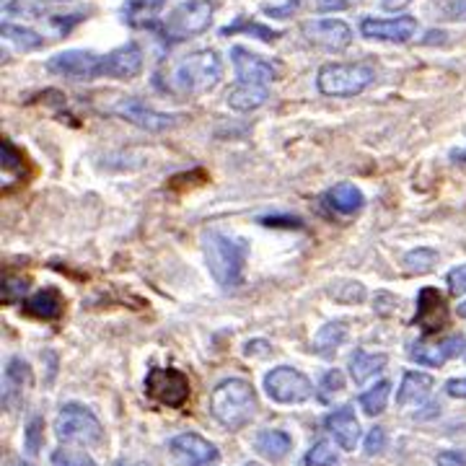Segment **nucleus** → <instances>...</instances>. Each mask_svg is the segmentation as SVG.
<instances>
[{"label":"nucleus","mask_w":466,"mask_h":466,"mask_svg":"<svg viewBox=\"0 0 466 466\" xmlns=\"http://www.w3.org/2000/svg\"><path fill=\"white\" fill-rule=\"evenodd\" d=\"M202 252H205L208 270L220 288L231 291L236 285H241L247 254H249L247 241L231 238L220 231H205L202 233Z\"/></svg>","instance_id":"1"},{"label":"nucleus","mask_w":466,"mask_h":466,"mask_svg":"<svg viewBox=\"0 0 466 466\" xmlns=\"http://www.w3.org/2000/svg\"><path fill=\"white\" fill-rule=\"evenodd\" d=\"M256 394L254 387L244 378H226L213 388L210 396V412L226 430H241L256 417Z\"/></svg>","instance_id":"2"},{"label":"nucleus","mask_w":466,"mask_h":466,"mask_svg":"<svg viewBox=\"0 0 466 466\" xmlns=\"http://www.w3.org/2000/svg\"><path fill=\"white\" fill-rule=\"evenodd\" d=\"M223 76V62L215 50H197L179 60L172 73V91L176 94H205L218 86Z\"/></svg>","instance_id":"3"},{"label":"nucleus","mask_w":466,"mask_h":466,"mask_svg":"<svg viewBox=\"0 0 466 466\" xmlns=\"http://www.w3.org/2000/svg\"><path fill=\"white\" fill-rule=\"evenodd\" d=\"M373 68L366 62H327L319 78H316V86L324 97H358L368 89L373 83Z\"/></svg>","instance_id":"4"},{"label":"nucleus","mask_w":466,"mask_h":466,"mask_svg":"<svg viewBox=\"0 0 466 466\" xmlns=\"http://www.w3.org/2000/svg\"><path fill=\"white\" fill-rule=\"evenodd\" d=\"M55 435L60 443H78V446H101L104 443V427L98 423V417L78 402L62 405L58 420H55Z\"/></svg>","instance_id":"5"},{"label":"nucleus","mask_w":466,"mask_h":466,"mask_svg":"<svg viewBox=\"0 0 466 466\" xmlns=\"http://www.w3.org/2000/svg\"><path fill=\"white\" fill-rule=\"evenodd\" d=\"M210 23H213V3L210 0H184L166 19L163 37L169 42H182V39L202 34Z\"/></svg>","instance_id":"6"},{"label":"nucleus","mask_w":466,"mask_h":466,"mask_svg":"<svg viewBox=\"0 0 466 466\" xmlns=\"http://www.w3.org/2000/svg\"><path fill=\"white\" fill-rule=\"evenodd\" d=\"M145 394L169 409H182L190 402L192 384L179 368H151L145 376Z\"/></svg>","instance_id":"7"},{"label":"nucleus","mask_w":466,"mask_h":466,"mask_svg":"<svg viewBox=\"0 0 466 466\" xmlns=\"http://www.w3.org/2000/svg\"><path fill=\"white\" fill-rule=\"evenodd\" d=\"M265 391L277 405H303L313 396V384L306 373L291 366H280L265 376Z\"/></svg>","instance_id":"8"},{"label":"nucleus","mask_w":466,"mask_h":466,"mask_svg":"<svg viewBox=\"0 0 466 466\" xmlns=\"http://www.w3.org/2000/svg\"><path fill=\"white\" fill-rule=\"evenodd\" d=\"M47 70L58 76L76 78V80H94V78H104V55L89 52V50H68L50 60Z\"/></svg>","instance_id":"9"},{"label":"nucleus","mask_w":466,"mask_h":466,"mask_svg":"<svg viewBox=\"0 0 466 466\" xmlns=\"http://www.w3.org/2000/svg\"><path fill=\"white\" fill-rule=\"evenodd\" d=\"M109 112L116 116H122L125 122L135 125L140 130H148V133H161V130H169L176 125L174 115H166V112H158L151 109L145 101L140 98H119L116 104L109 107Z\"/></svg>","instance_id":"10"},{"label":"nucleus","mask_w":466,"mask_h":466,"mask_svg":"<svg viewBox=\"0 0 466 466\" xmlns=\"http://www.w3.org/2000/svg\"><path fill=\"white\" fill-rule=\"evenodd\" d=\"M303 37L330 52H342L352 44V29L340 19H316L303 23Z\"/></svg>","instance_id":"11"},{"label":"nucleus","mask_w":466,"mask_h":466,"mask_svg":"<svg viewBox=\"0 0 466 466\" xmlns=\"http://www.w3.org/2000/svg\"><path fill=\"white\" fill-rule=\"evenodd\" d=\"M169 448H172L174 459L182 466H213L220 459V451L197 433L176 435Z\"/></svg>","instance_id":"12"},{"label":"nucleus","mask_w":466,"mask_h":466,"mask_svg":"<svg viewBox=\"0 0 466 466\" xmlns=\"http://www.w3.org/2000/svg\"><path fill=\"white\" fill-rule=\"evenodd\" d=\"M417 19L415 16H399V19H373L366 16L360 21V32L366 39H378V42H409L417 34Z\"/></svg>","instance_id":"13"},{"label":"nucleus","mask_w":466,"mask_h":466,"mask_svg":"<svg viewBox=\"0 0 466 466\" xmlns=\"http://www.w3.org/2000/svg\"><path fill=\"white\" fill-rule=\"evenodd\" d=\"M464 350H466L464 334H453V337L441 340V342H433V345H427V342H415V345L409 348V358H412L415 363H420V366L438 368V366L448 363L451 358H459Z\"/></svg>","instance_id":"14"},{"label":"nucleus","mask_w":466,"mask_h":466,"mask_svg":"<svg viewBox=\"0 0 466 466\" xmlns=\"http://www.w3.org/2000/svg\"><path fill=\"white\" fill-rule=\"evenodd\" d=\"M32 388V368L26 360L11 358L3 370V409H19Z\"/></svg>","instance_id":"15"},{"label":"nucleus","mask_w":466,"mask_h":466,"mask_svg":"<svg viewBox=\"0 0 466 466\" xmlns=\"http://www.w3.org/2000/svg\"><path fill=\"white\" fill-rule=\"evenodd\" d=\"M143 70V50L137 42H127L122 47L104 55V78H116V80H130L140 76Z\"/></svg>","instance_id":"16"},{"label":"nucleus","mask_w":466,"mask_h":466,"mask_svg":"<svg viewBox=\"0 0 466 466\" xmlns=\"http://www.w3.org/2000/svg\"><path fill=\"white\" fill-rule=\"evenodd\" d=\"M415 324H420L425 334H435L448 324L446 298L435 288H423L417 295V316Z\"/></svg>","instance_id":"17"},{"label":"nucleus","mask_w":466,"mask_h":466,"mask_svg":"<svg viewBox=\"0 0 466 466\" xmlns=\"http://www.w3.org/2000/svg\"><path fill=\"white\" fill-rule=\"evenodd\" d=\"M324 427L337 438V443L342 451H355L358 441H360V423L355 417V409L345 405V407L334 409L331 415L324 417Z\"/></svg>","instance_id":"18"},{"label":"nucleus","mask_w":466,"mask_h":466,"mask_svg":"<svg viewBox=\"0 0 466 466\" xmlns=\"http://www.w3.org/2000/svg\"><path fill=\"white\" fill-rule=\"evenodd\" d=\"M231 60L236 65V76L241 78L244 83H262L267 86L275 80V68L265 58L252 55L247 47H233Z\"/></svg>","instance_id":"19"},{"label":"nucleus","mask_w":466,"mask_h":466,"mask_svg":"<svg viewBox=\"0 0 466 466\" xmlns=\"http://www.w3.org/2000/svg\"><path fill=\"white\" fill-rule=\"evenodd\" d=\"M254 448L262 459H267L272 464H280L293 451V438L285 430H262L254 438Z\"/></svg>","instance_id":"20"},{"label":"nucleus","mask_w":466,"mask_h":466,"mask_svg":"<svg viewBox=\"0 0 466 466\" xmlns=\"http://www.w3.org/2000/svg\"><path fill=\"white\" fill-rule=\"evenodd\" d=\"M23 311L34 319H42V322H55L65 311V301L55 288H44V291L34 293L32 298H26Z\"/></svg>","instance_id":"21"},{"label":"nucleus","mask_w":466,"mask_h":466,"mask_svg":"<svg viewBox=\"0 0 466 466\" xmlns=\"http://www.w3.org/2000/svg\"><path fill=\"white\" fill-rule=\"evenodd\" d=\"M388 358L384 352H366V350H355L352 355H350L348 360V368H350V376H352V381L358 384V387H363L368 378L373 376H378L381 370L387 368Z\"/></svg>","instance_id":"22"},{"label":"nucleus","mask_w":466,"mask_h":466,"mask_svg":"<svg viewBox=\"0 0 466 466\" xmlns=\"http://www.w3.org/2000/svg\"><path fill=\"white\" fill-rule=\"evenodd\" d=\"M267 98H270V91H267V86H262V83H238V86H233L231 91H228V107L236 109V112H252V109H259V107H265L267 104Z\"/></svg>","instance_id":"23"},{"label":"nucleus","mask_w":466,"mask_h":466,"mask_svg":"<svg viewBox=\"0 0 466 466\" xmlns=\"http://www.w3.org/2000/svg\"><path fill=\"white\" fill-rule=\"evenodd\" d=\"M433 388V376L430 373H420V370H407L402 378V387L396 394V405L399 407H409V405H420Z\"/></svg>","instance_id":"24"},{"label":"nucleus","mask_w":466,"mask_h":466,"mask_svg":"<svg viewBox=\"0 0 466 466\" xmlns=\"http://www.w3.org/2000/svg\"><path fill=\"white\" fill-rule=\"evenodd\" d=\"M324 202L330 205L334 213L352 215V213H358V210L363 208V192H360V190H358L355 184H350V182H342V184L331 187L330 192L324 194Z\"/></svg>","instance_id":"25"},{"label":"nucleus","mask_w":466,"mask_h":466,"mask_svg":"<svg viewBox=\"0 0 466 466\" xmlns=\"http://www.w3.org/2000/svg\"><path fill=\"white\" fill-rule=\"evenodd\" d=\"M163 5H166V0H125L122 16H125V23L143 29V26L154 23V19L161 14Z\"/></svg>","instance_id":"26"},{"label":"nucleus","mask_w":466,"mask_h":466,"mask_svg":"<svg viewBox=\"0 0 466 466\" xmlns=\"http://www.w3.org/2000/svg\"><path fill=\"white\" fill-rule=\"evenodd\" d=\"M345 337H348V324L345 322H330V324H324L322 330L316 331L313 352L322 355V358H331L340 350V345L345 342Z\"/></svg>","instance_id":"27"},{"label":"nucleus","mask_w":466,"mask_h":466,"mask_svg":"<svg viewBox=\"0 0 466 466\" xmlns=\"http://www.w3.org/2000/svg\"><path fill=\"white\" fill-rule=\"evenodd\" d=\"M438 259H441V256H438L435 249H430V247H420V249H412V252L405 254L402 265H405V270L412 272V275H427V272L435 270Z\"/></svg>","instance_id":"28"},{"label":"nucleus","mask_w":466,"mask_h":466,"mask_svg":"<svg viewBox=\"0 0 466 466\" xmlns=\"http://www.w3.org/2000/svg\"><path fill=\"white\" fill-rule=\"evenodd\" d=\"M0 32H3V37L11 39L19 50H39V47L44 44V39L39 37L37 32L23 29V26H16V23H8V21H3Z\"/></svg>","instance_id":"29"},{"label":"nucleus","mask_w":466,"mask_h":466,"mask_svg":"<svg viewBox=\"0 0 466 466\" xmlns=\"http://www.w3.org/2000/svg\"><path fill=\"white\" fill-rule=\"evenodd\" d=\"M330 295L334 301H340V303L352 306V303H363L368 291H366V285L358 283V280H342V283H334V285H331Z\"/></svg>","instance_id":"30"},{"label":"nucleus","mask_w":466,"mask_h":466,"mask_svg":"<svg viewBox=\"0 0 466 466\" xmlns=\"http://www.w3.org/2000/svg\"><path fill=\"white\" fill-rule=\"evenodd\" d=\"M388 391H391V384H388V381H378L376 387L360 394V407L366 409V415L373 417V415H378V412L387 409Z\"/></svg>","instance_id":"31"},{"label":"nucleus","mask_w":466,"mask_h":466,"mask_svg":"<svg viewBox=\"0 0 466 466\" xmlns=\"http://www.w3.org/2000/svg\"><path fill=\"white\" fill-rule=\"evenodd\" d=\"M303 464L306 466H340V456H337V451L331 446L330 441H319V443H313L311 451L306 453V459H303Z\"/></svg>","instance_id":"32"},{"label":"nucleus","mask_w":466,"mask_h":466,"mask_svg":"<svg viewBox=\"0 0 466 466\" xmlns=\"http://www.w3.org/2000/svg\"><path fill=\"white\" fill-rule=\"evenodd\" d=\"M236 32H247V34H256V37L262 39V42H275V39L280 37L277 32H272L267 26H262V23H254L249 19H241L231 23V26H226V29H220V34L223 37H228V34H236Z\"/></svg>","instance_id":"33"},{"label":"nucleus","mask_w":466,"mask_h":466,"mask_svg":"<svg viewBox=\"0 0 466 466\" xmlns=\"http://www.w3.org/2000/svg\"><path fill=\"white\" fill-rule=\"evenodd\" d=\"M342 388H345V376H342L337 368H331L322 376V381H319V388H316V391H319V399H322L324 405H330L331 396H334V394H340Z\"/></svg>","instance_id":"34"},{"label":"nucleus","mask_w":466,"mask_h":466,"mask_svg":"<svg viewBox=\"0 0 466 466\" xmlns=\"http://www.w3.org/2000/svg\"><path fill=\"white\" fill-rule=\"evenodd\" d=\"M52 466H98L89 453L73 451V448H58L52 451Z\"/></svg>","instance_id":"35"},{"label":"nucleus","mask_w":466,"mask_h":466,"mask_svg":"<svg viewBox=\"0 0 466 466\" xmlns=\"http://www.w3.org/2000/svg\"><path fill=\"white\" fill-rule=\"evenodd\" d=\"M0 158H3V172L8 174H23V155L14 148L11 140H3L0 143Z\"/></svg>","instance_id":"36"},{"label":"nucleus","mask_w":466,"mask_h":466,"mask_svg":"<svg viewBox=\"0 0 466 466\" xmlns=\"http://www.w3.org/2000/svg\"><path fill=\"white\" fill-rule=\"evenodd\" d=\"M26 288H29V280L14 277V275H5V277H3V301H16L21 293H26Z\"/></svg>","instance_id":"37"},{"label":"nucleus","mask_w":466,"mask_h":466,"mask_svg":"<svg viewBox=\"0 0 466 466\" xmlns=\"http://www.w3.org/2000/svg\"><path fill=\"white\" fill-rule=\"evenodd\" d=\"M26 451L32 453V456H37L39 448H42V420L39 417H34L29 425H26Z\"/></svg>","instance_id":"38"},{"label":"nucleus","mask_w":466,"mask_h":466,"mask_svg":"<svg viewBox=\"0 0 466 466\" xmlns=\"http://www.w3.org/2000/svg\"><path fill=\"white\" fill-rule=\"evenodd\" d=\"M387 448V430L384 427H373L368 433V438H366V453L368 456H376V453H381Z\"/></svg>","instance_id":"39"},{"label":"nucleus","mask_w":466,"mask_h":466,"mask_svg":"<svg viewBox=\"0 0 466 466\" xmlns=\"http://www.w3.org/2000/svg\"><path fill=\"white\" fill-rule=\"evenodd\" d=\"M448 291L453 295H464L466 293V265H459L448 272Z\"/></svg>","instance_id":"40"},{"label":"nucleus","mask_w":466,"mask_h":466,"mask_svg":"<svg viewBox=\"0 0 466 466\" xmlns=\"http://www.w3.org/2000/svg\"><path fill=\"white\" fill-rule=\"evenodd\" d=\"M298 5H301V0H288L285 5H265V14H270L272 19H291L298 11Z\"/></svg>","instance_id":"41"},{"label":"nucleus","mask_w":466,"mask_h":466,"mask_svg":"<svg viewBox=\"0 0 466 466\" xmlns=\"http://www.w3.org/2000/svg\"><path fill=\"white\" fill-rule=\"evenodd\" d=\"M435 464L438 466H466V456L461 451H441L435 456Z\"/></svg>","instance_id":"42"},{"label":"nucleus","mask_w":466,"mask_h":466,"mask_svg":"<svg viewBox=\"0 0 466 466\" xmlns=\"http://www.w3.org/2000/svg\"><path fill=\"white\" fill-rule=\"evenodd\" d=\"M270 352V342H265V340H249L247 348H244V355H247V358H267Z\"/></svg>","instance_id":"43"},{"label":"nucleus","mask_w":466,"mask_h":466,"mask_svg":"<svg viewBox=\"0 0 466 466\" xmlns=\"http://www.w3.org/2000/svg\"><path fill=\"white\" fill-rule=\"evenodd\" d=\"M446 394L453 399H466V376L464 378H451L446 384Z\"/></svg>","instance_id":"44"},{"label":"nucleus","mask_w":466,"mask_h":466,"mask_svg":"<svg viewBox=\"0 0 466 466\" xmlns=\"http://www.w3.org/2000/svg\"><path fill=\"white\" fill-rule=\"evenodd\" d=\"M316 5H319V11H342L350 3L348 0H316Z\"/></svg>","instance_id":"45"},{"label":"nucleus","mask_w":466,"mask_h":466,"mask_svg":"<svg viewBox=\"0 0 466 466\" xmlns=\"http://www.w3.org/2000/svg\"><path fill=\"white\" fill-rule=\"evenodd\" d=\"M409 3H412V0H381L384 11H391V14H394V11H402V8H407Z\"/></svg>","instance_id":"46"},{"label":"nucleus","mask_w":466,"mask_h":466,"mask_svg":"<svg viewBox=\"0 0 466 466\" xmlns=\"http://www.w3.org/2000/svg\"><path fill=\"white\" fill-rule=\"evenodd\" d=\"M451 158H453L456 163H466V143L461 145V148H459V151H453V154H451Z\"/></svg>","instance_id":"47"},{"label":"nucleus","mask_w":466,"mask_h":466,"mask_svg":"<svg viewBox=\"0 0 466 466\" xmlns=\"http://www.w3.org/2000/svg\"><path fill=\"white\" fill-rule=\"evenodd\" d=\"M459 316H461V319H466V301L461 303V306H459Z\"/></svg>","instance_id":"48"},{"label":"nucleus","mask_w":466,"mask_h":466,"mask_svg":"<svg viewBox=\"0 0 466 466\" xmlns=\"http://www.w3.org/2000/svg\"><path fill=\"white\" fill-rule=\"evenodd\" d=\"M39 3H70V0H39Z\"/></svg>","instance_id":"49"},{"label":"nucleus","mask_w":466,"mask_h":466,"mask_svg":"<svg viewBox=\"0 0 466 466\" xmlns=\"http://www.w3.org/2000/svg\"><path fill=\"white\" fill-rule=\"evenodd\" d=\"M119 466H145V464H127V461H119Z\"/></svg>","instance_id":"50"},{"label":"nucleus","mask_w":466,"mask_h":466,"mask_svg":"<svg viewBox=\"0 0 466 466\" xmlns=\"http://www.w3.org/2000/svg\"><path fill=\"white\" fill-rule=\"evenodd\" d=\"M14 466H32V464H23V461H16V464Z\"/></svg>","instance_id":"51"}]
</instances>
